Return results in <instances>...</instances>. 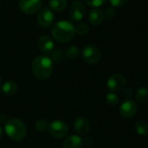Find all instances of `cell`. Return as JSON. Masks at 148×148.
Here are the masks:
<instances>
[{"mask_svg":"<svg viewBox=\"0 0 148 148\" xmlns=\"http://www.w3.org/2000/svg\"><path fill=\"white\" fill-rule=\"evenodd\" d=\"M106 0H85V2L90 5V6H93V7H99L101 5H103L106 3Z\"/></svg>","mask_w":148,"mask_h":148,"instance_id":"603a6c76","label":"cell"},{"mask_svg":"<svg viewBox=\"0 0 148 148\" xmlns=\"http://www.w3.org/2000/svg\"><path fill=\"white\" fill-rule=\"evenodd\" d=\"M42 0H20L19 9L26 14H33L40 10Z\"/></svg>","mask_w":148,"mask_h":148,"instance_id":"8992f818","label":"cell"},{"mask_svg":"<svg viewBox=\"0 0 148 148\" xmlns=\"http://www.w3.org/2000/svg\"><path fill=\"white\" fill-rule=\"evenodd\" d=\"M83 140L77 135H71L65 138L63 143V148H82Z\"/></svg>","mask_w":148,"mask_h":148,"instance_id":"4fadbf2b","label":"cell"},{"mask_svg":"<svg viewBox=\"0 0 148 148\" xmlns=\"http://www.w3.org/2000/svg\"><path fill=\"white\" fill-rule=\"evenodd\" d=\"M1 81H2V79H1V75H0V85H1Z\"/></svg>","mask_w":148,"mask_h":148,"instance_id":"83f0119b","label":"cell"},{"mask_svg":"<svg viewBox=\"0 0 148 148\" xmlns=\"http://www.w3.org/2000/svg\"><path fill=\"white\" fill-rule=\"evenodd\" d=\"M35 128L39 132H45L49 128V124L45 119H38L35 123Z\"/></svg>","mask_w":148,"mask_h":148,"instance_id":"7402d4cb","label":"cell"},{"mask_svg":"<svg viewBox=\"0 0 148 148\" xmlns=\"http://www.w3.org/2000/svg\"><path fill=\"white\" fill-rule=\"evenodd\" d=\"M126 80L120 74H113L107 79V87L111 92H119L124 88Z\"/></svg>","mask_w":148,"mask_h":148,"instance_id":"ba28073f","label":"cell"},{"mask_svg":"<svg viewBox=\"0 0 148 148\" xmlns=\"http://www.w3.org/2000/svg\"><path fill=\"white\" fill-rule=\"evenodd\" d=\"M119 96L113 92H110L106 95V102L110 105V106H117L119 104Z\"/></svg>","mask_w":148,"mask_h":148,"instance_id":"44dd1931","label":"cell"},{"mask_svg":"<svg viewBox=\"0 0 148 148\" xmlns=\"http://www.w3.org/2000/svg\"><path fill=\"white\" fill-rule=\"evenodd\" d=\"M74 28H75V33L80 36L86 35L89 32V26L87 25V24H85V23L79 24L76 26H74Z\"/></svg>","mask_w":148,"mask_h":148,"instance_id":"ffe728a7","label":"cell"},{"mask_svg":"<svg viewBox=\"0 0 148 148\" xmlns=\"http://www.w3.org/2000/svg\"><path fill=\"white\" fill-rule=\"evenodd\" d=\"M82 57H83V59L86 63L94 64H97L100 60L101 53L95 45H88L83 48Z\"/></svg>","mask_w":148,"mask_h":148,"instance_id":"277c9868","label":"cell"},{"mask_svg":"<svg viewBox=\"0 0 148 148\" xmlns=\"http://www.w3.org/2000/svg\"><path fill=\"white\" fill-rule=\"evenodd\" d=\"M64 53H65V56L67 58H71V59H75V58H77L79 57V55L80 53V51L75 45H70L65 49Z\"/></svg>","mask_w":148,"mask_h":148,"instance_id":"ac0fdd59","label":"cell"},{"mask_svg":"<svg viewBox=\"0 0 148 148\" xmlns=\"http://www.w3.org/2000/svg\"><path fill=\"white\" fill-rule=\"evenodd\" d=\"M135 131L140 136L148 134V125L144 120H138L135 124Z\"/></svg>","mask_w":148,"mask_h":148,"instance_id":"e0dca14e","label":"cell"},{"mask_svg":"<svg viewBox=\"0 0 148 148\" xmlns=\"http://www.w3.org/2000/svg\"><path fill=\"white\" fill-rule=\"evenodd\" d=\"M137 110H138L137 105L133 100L125 99L120 106L119 112L122 117H124L125 119H129L135 115Z\"/></svg>","mask_w":148,"mask_h":148,"instance_id":"9c48e42d","label":"cell"},{"mask_svg":"<svg viewBox=\"0 0 148 148\" xmlns=\"http://www.w3.org/2000/svg\"><path fill=\"white\" fill-rule=\"evenodd\" d=\"M18 91V86L13 81H7L2 86V92L6 95H13Z\"/></svg>","mask_w":148,"mask_h":148,"instance_id":"9a60e30c","label":"cell"},{"mask_svg":"<svg viewBox=\"0 0 148 148\" xmlns=\"http://www.w3.org/2000/svg\"><path fill=\"white\" fill-rule=\"evenodd\" d=\"M115 16V10L113 7H108L106 10V13L104 15V17H106L107 19H112L113 17Z\"/></svg>","mask_w":148,"mask_h":148,"instance_id":"cb8c5ba5","label":"cell"},{"mask_svg":"<svg viewBox=\"0 0 148 148\" xmlns=\"http://www.w3.org/2000/svg\"><path fill=\"white\" fill-rule=\"evenodd\" d=\"M69 131L66 123L61 120H55L49 125V132L54 138H61L67 135Z\"/></svg>","mask_w":148,"mask_h":148,"instance_id":"5b68a950","label":"cell"},{"mask_svg":"<svg viewBox=\"0 0 148 148\" xmlns=\"http://www.w3.org/2000/svg\"><path fill=\"white\" fill-rule=\"evenodd\" d=\"M53 64L51 58L48 56L37 57L32 64V69L34 76L38 79H47L52 72Z\"/></svg>","mask_w":148,"mask_h":148,"instance_id":"6da1fadb","label":"cell"},{"mask_svg":"<svg viewBox=\"0 0 148 148\" xmlns=\"http://www.w3.org/2000/svg\"><path fill=\"white\" fill-rule=\"evenodd\" d=\"M70 17L74 21H80L85 14H86V7L85 5L79 1V0H76L74 1L70 8Z\"/></svg>","mask_w":148,"mask_h":148,"instance_id":"52a82bcc","label":"cell"},{"mask_svg":"<svg viewBox=\"0 0 148 148\" xmlns=\"http://www.w3.org/2000/svg\"><path fill=\"white\" fill-rule=\"evenodd\" d=\"M5 133L12 139L20 141L25 138L26 135V126L23 121L18 119H9L5 125Z\"/></svg>","mask_w":148,"mask_h":148,"instance_id":"3957f363","label":"cell"},{"mask_svg":"<svg viewBox=\"0 0 148 148\" xmlns=\"http://www.w3.org/2000/svg\"><path fill=\"white\" fill-rule=\"evenodd\" d=\"M104 20V13L99 9H93L90 12L89 14V21L94 25H100Z\"/></svg>","mask_w":148,"mask_h":148,"instance_id":"5bb4252c","label":"cell"},{"mask_svg":"<svg viewBox=\"0 0 148 148\" xmlns=\"http://www.w3.org/2000/svg\"><path fill=\"white\" fill-rule=\"evenodd\" d=\"M128 0H110V3L114 7H119L124 5Z\"/></svg>","mask_w":148,"mask_h":148,"instance_id":"d4e9b609","label":"cell"},{"mask_svg":"<svg viewBox=\"0 0 148 148\" xmlns=\"http://www.w3.org/2000/svg\"><path fill=\"white\" fill-rule=\"evenodd\" d=\"M54 15L51 9L45 7L43 8L38 15V22L40 26L47 28L53 23Z\"/></svg>","mask_w":148,"mask_h":148,"instance_id":"30bf717a","label":"cell"},{"mask_svg":"<svg viewBox=\"0 0 148 148\" xmlns=\"http://www.w3.org/2000/svg\"><path fill=\"white\" fill-rule=\"evenodd\" d=\"M50 7L57 12H62L67 7L66 0H49Z\"/></svg>","mask_w":148,"mask_h":148,"instance_id":"2e32d148","label":"cell"},{"mask_svg":"<svg viewBox=\"0 0 148 148\" xmlns=\"http://www.w3.org/2000/svg\"><path fill=\"white\" fill-rule=\"evenodd\" d=\"M38 47L44 53H50L54 49V42L49 36H42L38 40Z\"/></svg>","mask_w":148,"mask_h":148,"instance_id":"7c38bea8","label":"cell"},{"mask_svg":"<svg viewBox=\"0 0 148 148\" xmlns=\"http://www.w3.org/2000/svg\"><path fill=\"white\" fill-rule=\"evenodd\" d=\"M2 137H3V131H2L1 127H0V140H1Z\"/></svg>","mask_w":148,"mask_h":148,"instance_id":"4316f807","label":"cell"},{"mask_svg":"<svg viewBox=\"0 0 148 148\" xmlns=\"http://www.w3.org/2000/svg\"><path fill=\"white\" fill-rule=\"evenodd\" d=\"M135 98L139 102L147 101L148 100V88H146V87L139 88L135 94Z\"/></svg>","mask_w":148,"mask_h":148,"instance_id":"d6986e66","label":"cell"},{"mask_svg":"<svg viewBox=\"0 0 148 148\" xmlns=\"http://www.w3.org/2000/svg\"><path fill=\"white\" fill-rule=\"evenodd\" d=\"M124 95H125V97L127 99H130V98H131L132 95V90L131 88L125 89V92H124Z\"/></svg>","mask_w":148,"mask_h":148,"instance_id":"484cf974","label":"cell"},{"mask_svg":"<svg viewBox=\"0 0 148 148\" xmlns=\"http://www.w3.org/2000/svg\"><path fill=\"white\" fill-rule=\"evenodd\" d=\"M74 129L76 132L80 135L86 134L90 130V123L87 119L84 117L77 118L75 122H74Z\"/></svg>","mask_w":148,"mask_h":148,"instance_id":"8fae6325","label":"cell"},{"mask_svg":"<svg viewBox=\"0 0 148 148\" xmlns=\"http://www.w3.org/2000/svg\"><path fill=\"white\" fill-rule=\"evenodd\" d=\"M75 35L74 25L69 21H58L52 28V36L59 43H67Z\"/></svg>","mask_w":148,"mask_h":148,"instance_id":"7a4b0ae2","label":"cell"}]
</instances>
